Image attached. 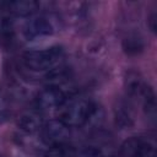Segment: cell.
I'll list each match as a JSON object with an SVG mask.
<instances>
[{
    "label": "cell",
    "instance_id": "obj_6",
    "mask_svg": "<svg viewBox=\"0 0 157 157\" xmlns=\"http://www.w3.org/2000/svg\"><path fill=\"white\" fill-rule=\"evenodd\" d=\"M7 9L17 17H28L39 9V4L36 0H15L7 4Z\"/></svg>",
    "mask_w": 157,
    "mask_h": 157
},
{
    "label": "cell",
    "instance_id": "obj_4",
    "mask_svg": "<svg viewBox=\"0 0 157 157\" xmlns=\"http://www.w3.org/2000/svg\"><path fill=\"white\" fill-rule=\"evenodd\" d=\"M70 137V128L60 119H53L44 123L40 128V140L47 146H56L67 144Z\"/></svg>",
    "mask_w": 157,
    "mask_h": 157
},
{
    "label": "cell",
    "instance_id": "obj_11",
    "mask_svg": "<svg viewBox=\"0 0 157 157\" xmlns=\"http://www.w3.org/2000/svg\"><path fill=\"white\" fill-rule=\"evenodd\" d=\"M123 49L126 54H137L144 49V43L140 38H137L136 36H131L124 39L123 42Z\"/></svg>",
    "mask_w": 157,
    "mask_h": 157
},
{
    "label": "cell",
    "instance_id": "obj_12",
    "mask_svg": "<svg viewBox=\"0 0 157 157\" xmlns=\"http://www.w3.org/2000/svg\"><path fill=\"white\" fill-rule=\"evenodd\" d=\"M12 33V22L7 16L0 17V34L2 37H9Z\"/></svg>",
    "mask_w": 157,
    "mask_h": 157
},
{
    "label": "cell",
    "instance_id": "obj_10",
    "mask_svg": "<svg viewBox=\"0 0 157 157\" xmlns=\"http://www.w3.org/2000/svg\"><path fill=\"white\" fill-rule=\"evenodd\" d=\"M44 157H78V155L75 147L69 144H63L49 147L45 151Z\"/></svg>",
    "mask_w": 157,
    "mask_h": 157
},
{
    "label": "cell",
    "instance_id": "obj_5",
    "mask_svg": "<svg viewBox=\"0 0 157 157\" xmlns=\"http://www.w3.org/2000/svg\"><path fill=\"white\" fill-rule=\"evenodd\" d=\"M53 32H54L53 22L49 20V17L42 15L31 17L23 26V36L28 40L50 36L53 34Z\"/></svg>",
    "mask_w": 157,
    "mask_h": 157
},
{
    "label": "cell",
    "instance_id": "obj_13",
    "mask_svg": "<svg viewBox=\"0 0 157 157\" xmlns=\"http://www.w3.org/2000/svg\"><path fill=\"white\" fill-rule=\"evenodd\" d=\"M9 115H10V109H9L7 102L0 91V123H4L9 118Z\"/></svg>",
    "mask_w": 157,
    "mask_h": 157
},
{
    "label": "cell",
    "instance_id": "obj_3",
    "mask_svg": "<svg viewBox=\"0 0 157 157\" xmlns=\"http://www.w3.org/2000/svg\"><path fill=\"white\" fill-rule=\"evenodd\" d=\"M69 99V94L59 85H50L37 94L34 104L39 112H52L60 109Z\"/></svg>",
    "mask_w": 157,
    "mask_h": 157
},
{
    "label": "cell",
    "instance_id": "obj_9",
    "mask_svg": "<svg viewBox=\"0 0 157 157\" xmlns=\"http://www.w3.org/2000/svg\"><path fill=\"white\" fill-rule=\"evenodd\" d=\"M142 98V105L146 115L151 119H155L156 117V99H155V92L150 86H144V90L141 92Z\"/></svg>",
    "mask_w": 157,
    "mask_h": 157
},
{
    "label": "cell",
    "instance_id": "obj_2",
    "mask_svg": "<svg viewBox=\"0 0 157 157\" xmlns=\"http://www.w3.org/2000/svg\"><path fill=\"white\" fill-rule=\"evenodd\" d=\"M96 107L85 98H70L61 108L59 119L69 128H78L88 123Z\"/></svg>",
    "mask_w": 157,
    "mask_h": 157
},
{
    "label": "cell",
    "instance_id": "obj_14",
    "mask_svg": "<svg viewBox=\"0 0 157 157\" xmlns=\"http://www.w3.org/2000/svg\"><path fill=\"white\" fill-rule=\"evenodd\" d=\"M148 27L153 33H156V31H157V15H156V12L151 13V16L148 18Z\"/></svg>",
    "mask_w": 157,
    "mask_h": 157
},
{
    "label": "cell",
    "instance_id": "obj_15",
    "mask_svg": "<svg viewBox=\"0 0 157 157\" xmlns=\"http://www.w3.org/2000/svg\"><path fill=\"white\" fill-rule=\"evenodd\" d=\"M82 157H103L102 153L96 148H88L82 153Z\"/></svg>",
    "mask_w": 157,
    "mask_h": 157
},
{
    "label": "cell",
    "instance_id": "obj_1",
    "mask_svg": "<svg viewBox=\"0 0 157 157\" xmlns=\"http://www.w3.org/2000/svg\"><path fill=\"white\" fill-rule=\"evenodd\" d=\"M65 52L60 45H52L43 49L28 50L23 54L22 60L27 69L32 71H52L60 66Z\"/></svg>",
    "mask_w": 157,
    "mask_h": 157
},
{
    "label": "cell",
    "instance_id": "obj_8",
    "mask_svg": "<svg viewBox=\"0 0 157 157\" xmlns=\"http://www.w3.org/2000/svg\"><path fill=\"white\" fill-rule=\"evenodd\" d=\"M42 121H40V118L38 114H34V113H27V114H23L20 120H18V126L21 130L26 131V132H36L38 130H40L42 128Z\"/></svg>",
    "mask_w": 157,
    "mask_h": 157
},
{
    "label": "cell",
    "instance_id": "obj_16",
    "mask_svg": "<svg viewBox=\"0 0 157 157\" xmlns=\"http://www.w3.org/2000/svg\"><path fill=\"white\" fill-rule=\"evenodd\" d=\"M0 157H2V156H1V155H0Z\"/></svg>",
    "mask_w": 157,
    "mask_h": 157
},
{
    "label": "cell",
    "instance_id": "obj_7",
    "mask_svg": "<svg viewBox=\"0 0 157 157\" xmlns=\"http://www.w3.org/2000/svg\"><path fill=\"white\" fill-rule=\"evenodd\" d=\"M129 146L126 148L130 152V157H157L156 147L151 142L137 140L129 142Z\"/></svg>",
    "mask_w": 157,
    "mask_h": 157
}]
</instances>
